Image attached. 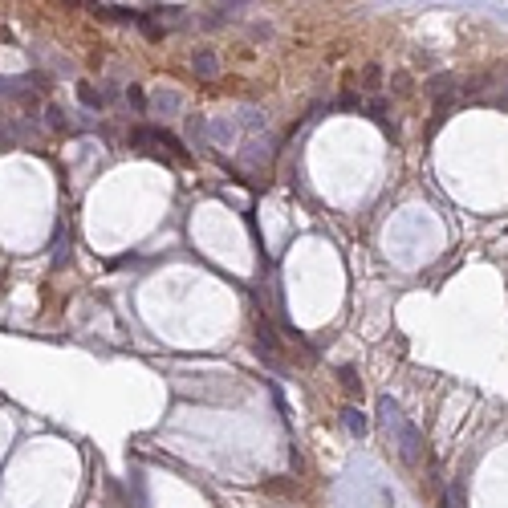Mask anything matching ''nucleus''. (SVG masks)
Masks as SVG:
<instances>
[{"instance_id": "f257e3e1", "label": "nucleus", "mask_w": 508, "mask_h": 508, "mask_svg": "<svg viewBox=\"0 0 508 508\" xmlns=\"http://www.w3.org/2000/svg\"><path fill=\"white\" fill-rule=\"evenodd\" d=\"M378 423H382V435L390 439V448L399 452V460L407 463V467H419L423 463V435H419L415 423H407V419L399 415V407L390 399L378 403Z\"/></svg>"}, {"instance_id": "f03ea898", "label": "nucleus", "mask_w": 508, "mask_h": 508, "mask_svg": "<svg viewBox=\"0 0 508 508\" xmlns=\"http://www.w3.org/2000/svg\"><path fill=\"white\" fill-rule=\"evenodd\" d=\"M131 142H135V146H151L155 155H171V159H184V146L171 139L167 131H135V135H131Z\"/></svg>"}, {"instance_id": "7ed1b4c3", "label": "nucleus", "mask_w": 508, "mask_h": 508, "mask_svg": "<svg viewBox=\"0 0 508 508\" xmlns=\"http://www.w3.org/2000/svg\"><path fill=\"white\" fill-rule=\"evenodd\" d=\"M342 423H346L350 435H366V415H362L358 407H346V411H342Z\"/></svg>"}, {"instance_id": "20e7f679", "label": "nucleus", "mask_w": 508, "mask_h": 508, "mask_svg": "<svg viewBox=\"0 0 508 508\" xmlns=\"http://www.w3.org/2000/svg\"><path fill=\"white\" fill-rule=\"evenodd\" d=\"M82 102H86V106H90V110H102V106H106V93L102 90H93V86H82Z\"/></svg>"}, {"instance_id": "39448f33", "label": "nucleus", "mask_w": 508, "mask_h": 508, "mask_svg": "<svg viewBox=\"0 0 508 508\" xmlns=\"http://www.w3.org/2000/svg\"><path fill=\"white\" fill-rule=\"evenodd\" d=\"M195 74H203V78H212V74H216V61H212L208 53H199V57H195Z\"/></svg>"}, {"instance_id": "423d86ee", "label": "nucleus", "mask_w": 508, "mask_h": 508, "mask_svg": "<svg viewBox=\"0 0 508 508\" xmlns=\"http://www.w3.org/2000/svg\"><path fill=\"white\" fill-rule=\"evenodd\" d=\"M126 102H131L135 110H146V98H142V90H139V86H131V90H126Z\"/></svg>"}, {"instance_id": "0eeeda50", "label": "nucleus", "mask_w": 508, "mask_h": 508, "mask_svg": "<svg viewBox=\"0 0 508 508\" xmlns=\"http://www.w3.org/2000/svg\"><path fill=\"white\" fill-rule=\"evenodd\" d=\"M362 78H366V90H378V65H366Z\"/></svg>"}]
</instances>
